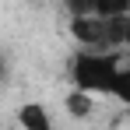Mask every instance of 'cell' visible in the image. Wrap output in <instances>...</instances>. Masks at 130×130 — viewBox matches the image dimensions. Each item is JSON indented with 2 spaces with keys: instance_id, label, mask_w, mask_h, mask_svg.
Masks as SVG:
<instances>
[{
  "instance_id": "cell-6",
  "label": "cell",
  "mask_w": 130,
  "mask_h": 130,
  "mask_svg": "<svg viewBox=\"0 0 130 130\" xmlns=\"http://www.w3.org/2000/svg\"><path fill=\"white\" fill-rule=\"evenodd\" d=\"M67 11H70V18L91 14V0H67Z\"/></svg>"
},
{
  "instance_id": "cell-4",
  "label": "cell",
  "mask_w": 130,
  "mask_h": 130,
  "mask_svg": "<svg viewBox=\"0 0 130 130\" xmlns=\"http://www.w3.org/2000/svg\"><path fill=\"white\" fill-rule=\"evenodd\" d=\"M91 14H95V18H116V14H130V0H91Z\"/></svg>"
},
{
  "instance_id": "cell-3",
  "label": "cell",
  "mask_w": 130,
  "mask_h": 130,
  "mask_svg": "<svg viewBox=\"0 0 130 130\" xmlns=\"http://www.w3.org/2000/svg\"><path fill=\"white\" fill-rule=\"evenodd\" d=\"M63 106H67V112H70V116L85 120V116H91V95H88V91H81V88H74V91L63 99Z\"/></svg>"
},
{
  "instance_id": "cell-2",
  "label": "cell",
  "mask_w": 130,
  "mask_h": 130,
  "mask_svg": "<svg viewBox=\"0 0 130 130\" xmlns=\"http://www.w3.org/2000/svg\"><path fill=\"white\" fill-rule=\"evenodd\" d=\"M18 123L25 130H53V120H49V112H46L42 102H25L18 109Z\"/></svg>"
},
{
  "instance_id": "cell-5",
  "label": "cell",
  "mask_w": 130,
  "mask_h": 130,
  "mask_svg": "<svg viewBox=\"0 0 130 130\" xmlns=\"http://www.w3.org/2000/svg\"><path fill=\"white\" fill-rule=\"evenodd\" d=\"M109 95H112V99H120V102H130V70H127V67H120V70H116Z\"/></svg>"
},
{
  "instance_id": "cell-1",
  "label": "cell",
  "mask_w": 130,
  "mask_h": 130,
  "mask_svg": "<svg viewBox=\"0 0 130 130\" xmlns=\"http://www.w3.org/2000/svg\"><path fill=\"white\" fill-rule=\"evenodd\" d=\"M123 67L120 49H81L70 56V81L74 88H81L88 95H109L116 70Z\"/></svg>"
},
{
  "instance_id": "cell-7",
  "label": "cell",
  "mask_w": 130,
  "mask_h": 130,
  "mask_svg": "<svg viewBox=\"0 0 130 130\" xmlns=\"http://www.w3.org/2000/svg\"><path fill=\"white\" fill-rule=\"evenodd\" d=\"M4 74H7V63H4V56H0V81H4Z\"/></svg>"
}]
</instances>
